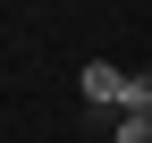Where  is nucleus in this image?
<instances>
[{
  "mask_svg": "<svg viewBox=\"0 0 152 143\" xmlns=\"http://www.w3.org/2000/svg\"><path fill=\"white\" fill-rule=\"evenodd\" d=\"M76 93H85L93 110H118V101H127V76H118V67H102V59H93L85 76H76Z\"/></svg>",
  "mask_w": 152,
  "mask_h": 143,
  "instance_id": "f257e3e1",
  "label": "nucleus"
},
{
  "mask_svg": "<svg viewBox=\"0 0 152 143\" xmlns=\"http://www.w3.org/2000/svg\"><path fill=\"white\" fill-rule=\"evenodd\" d=\"M118 118H152V76H127V101H118Z\"/></svg>",
  "mask_w": 152,
  "mask_h": 143,
  "instance_id": "f03ea898",
  "label": "nucleus"
},
{
  "mask_svg": "<svg viewBox=\"0 0 152 143\" xmlns=\"http://www.w3.org/2000/svg\"><path fill=\"white\" fill-rule=\"evenodd\" d=\"M118 143H152V118H118Z\"/></svg>",
  "mask_w": 152,
  "mask_h": 143,
  "instance_id": "7ed1b4c3",
  "label": "nucleus"
}]
</instances>
